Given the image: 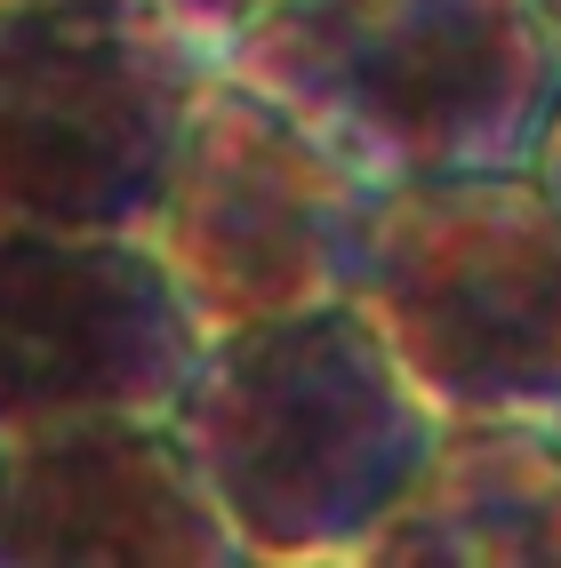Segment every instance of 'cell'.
Returning <instances> with one entry per match:
<instances>
[{
	"instance_id": "obj_1",
	"label": "cell",
	"mask_w": 561,
	"mask_h": 568,
	"mask_svg": "<svg viewBox=\"0 0 561 568\" xmlns=\"http://www.w3.org/2000/svg\"><path fill=\"white\" fill-rule=\"evenodd\" d=\"M169 425L249 560H361L418 488L441 408L361 296L209 328Z\"/></svg>"
},
{
	"instance_id": "obj_2",
	"label": "cell",
	"mask_w": 561,
	"mask_h": 568,
	"mask_svg": "<svg viewBox=\"0 0 561 568\" xmlns=\"http://www.w3.org/2000/svg\"><path fill=\"white\" fill-rule=\"evenodd\" d=\"M224 64L378 184L538 169L561 104L545 0H273Z\"/></svg>"
},
{
	"instance_id": "obj_3",
	"label": "cell",
	"mask_w": 561,
	"mask_h": 568,
	"mask_svg": "<svg viewBox=\"0 0 561 568\" xmlns=\"http://www.w3.org/2000/svg\"><path fill=\"white\" fill-rule=\"evenodd\" d=\"M345 296L441 416L561 408V201L538 169L378 184Z\"/></svg>"
},
{
	"instance_id": "obj_4",
	"label": "cell",
	"mask_w": 561,
	"mask_h": 568,
	"mask_svg": "<svg viewBox=\"0 0 561 568\" xmlns=\"http://www.w3.org/2000/svg\"><path fill=\"white\" fill-rule=\"evenodd\" d=\"M209 64L144 9H0V216L144 233Z\"/></svg>"
},
{
	"instance_id": "obj_5",
	"label": "cell",
	"mask_w": 561,
	"mask_h": 568,
	"mask_svg": "<svg viewBox=\"0 0 561 568\" xmlns=\"http://www.w3.org/2000/svg\"><path fill=\"white\" fill-rule=\"evenodd\" d=\"M369 201L378 176H361L313 121H297L233 64H209L144 233L184 281L193 313L233 328L345 296Z\"/></svg>"
},
{
	"instance_id": "obj_6",
	"label": "cell",
	"mask_w": 561,
	"mask_h": 568,
	"mask_svg": "<svg viewBox=\"0 0 561 568\" xmlns=\"http://www.w3.org/2000/svg\"><path fill=\"white\" fill-rule=\"evenodd\" d=\"M209 321L153 233L0 216V440L97 408H169Z\"/></svg>"
},
{
	"instance_id": "obj_7",
	"label": "cell",
	"mask_w": 561,
	"mask_h": 568,
	"mask_svg": "<svg viewBox=\"0 0 561 568\" xmlns=\"http://www.w3.org/2000/svg\"><path fill=\"white\" fill-rule=\"evenodd\" d=\"M169 408H97L0 440V568H241Z\"/></svg>"
},
{
	"instance_id": "obj_8",
	"label": "cell",
	"mask_w": 561,
	"mask_h": 568,
	"mask_svg": "<svg viewBox=\"0 0 561 568\" xmlns=\"http://www.w3.org/2000/svg\"><path fill=\"white\" fill-rule=\"evenodd\" d=\"M369 568H561V425L441 416L418 488L369 537Z\"/></svg>"
},
{
	"instance_id": "obj_9",
	"label": "cell",
	"mask_w": 561,
	"mask_h": 568,
	"mask_svg": "<svg viewBox=\"0 0 561 568\" xmlns=\"http://www.w3.org/2000/svg\"><path fill=\"white\" fill-rule=\"evenodd\" d=\"M137 9L153 17V24H169L177 41H193L201 57H217V64H224V49H233L241 32L273 9V0H137Z\"/></svg>"
},
{
	"instance_id": "obj_10",
	"label": "cell",
	"mask_w": 561,
	"mask_h": 568,
	"mask_svg": "<svg viewBox=\"0 0 561 568\" xmlns=\"http://www.w3.org/2000/svg\"><path fill=\"white\" fill-rule=\"evenodd\" d=\"M538 176H545V193L561 201V104H553V121H545V136H538Z\"/></svg>"
},
{
	"instance_id": "obj_11",
	"label": "cell",
	"mask_w": 561,
	"mask_h": 568,
	"mask_svg": "<svg viewBox=\"0 0 561 568\" xmlns=\"http://www.w3.org/2000/svg\"><path fill=\"white\" fill-rule=\"evenodd\" d=\"M0 9H137V0H0Z\"/></svg>"
},
{
	"instance_id": "obj_12",
	"label": "cell",
	"mask_w": 561,
	"mask_h": 568,
	"mask_svg": "<svg viewBox=\"0 0 561 568\" xmlns=\"http://www.w3.org/2000/svg\"><path fill=\"white\" fill-rule=\"evenodd\" d=\"M545 17H553V32H561V0H545Z\"/></svg>"
},
{
	"instance_id": "obj_13",
	"label": "cell",
	"mask_w": 561,
	"mask_h": 568,
	"mask_svg": "<svg viewBox=\"0 0 561 568\" xmlns=\"http://www.w3.org/2000/svg\"><path fill=\"white\" fill-rule=\"evenodd\" d=\"M553 425H561V408H553Z\"/></svg>"
}]
</instances>
